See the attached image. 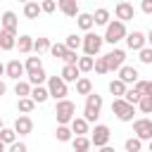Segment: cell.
<instances>
[{"instance_id": "obj_37", "label": "cell", "mask_w": 152, "mask_h": 152, "mask_svg": "<svg viewBox=\"0 0 152 152\" xmlns=\"http://www.w3.org/2000/svg\"><path fill=\"white\" fill-rule=\"evenodd\" d=\"M93 64H95L93 57H78V62H76V66H78L81 74H83V71H93Z\"/></svg>"}, {"instance_id": "obj_28", "label": "cell", "mask_w": 152, "mask_h": 152, "mask_svg": "<svg viewBox=\"0 0 152 152\" xmlns=\"http://www.w3.org/2000/svg\"><path fill=\"white\" fill-rule=\"evenodd\" d=\"M50 45H52V43H50V38H43V36H40V38H36V40H33V52L40 57L43 52H48V50H50Z\"/></svg>"}, {"instance_id": "obj_19", "label": "cell", "mask_w": 152, "mask_h": 152, "mask_svg": "<svg viewBox=\"0 0 152 152\" xmlns=\"http://www.w3.org/2000/svg\"><path fill=\"white\" fill-rule=\"evenodd\" d=\"M69 128H71L74 138H78V135H86V133H88V121H86L83 116H74V121L69 124Z\"/></svg>"}, {"instance_id": "obj_46", "label": "cell", "mask_w": 152, "mask_h": 152, "mask_svg": "<svg viewBox=\"0 0 152 152\" xmlns=\"http://www.w3.org/2000/svg\"><path fill=\"white\" fill-rule=\"evenodd\" d=\"M140 10H142L145 14H152V0H142V5H140Z\"/></svg>"}, {"instance_id": "obj_1", "label": "cell", "mask_w": 152, "mask_h": 152, "mask_svg": "<svg viewBox=\"0 0 152 152\" xmlns=\"http://www.w3.org/2000/svg\"><path fill=\"white\" fill-rule=\"evenodd\" d=\"M55 116H57V126H69L76 116V104L71 100H59L55 104Z\"/></svg>"}, {"instance_id": "obj_30", "label": "cell", "mask_w": 152, "mask_h": 152, "mask_svg": "<svg viewBox=\"0 0 152 152\" xmlns=\"http://www.w3.org/2000/svg\"><path fill=\"white\" fill-rule=\"evenodd\" d=\"M0 142H2L5 147H10L12 142H17V133H14V128H2V131H0Z\"/></svg>"}, {"instance_id": "obj_48", "label": "cell", "mask_w": 152, "mask_h": 152, "mask_svg": "<svg viewBox=\"0 0 152 152\" xmlns=\"http://www.w3.org/2000/svg\"><path fill=\"white\" fill-rule=\"evenodd\" d=\"M5 93H7V86H5L2 81H0V95H5Z\"/></svg>"}, {"instance_id": "obj_39", "label": "cell", "mask_w": 152, "mask_h": 152, "mask_svg": "<svg viewBox=\"0 0 152 152\" xmlns=\"http://www.w3.org/2000/svg\"><path fill=\"white\" fill-rule=\"evenodd\" d=\"M124 147H126V152H140V150H142V142L133 135V138H128V140H126V145H124Z\"/></svg>"}, {"instance_id": "obj_38", "label": "cell", "mask_w": 152, "mask_h": 152, "mask_svg": "<svg viewBox=\"0 0 152 152\" xmlns=\"http://www.w3.org/2000/svg\"><path fill=\"white\" fill-rule=\"evenodd\" d=\"M93 69H95V74H109L104 55H102V57H95V64H93Z\"/></svg>"}, {"instance_id": "obj_40", "label": "cell", "mask_w": 152, "mask_h": 152, "mask_svg": "<svg viewBox=\"0 0 152 152\" xmlns=\"http://www.w3.org/2000/svg\"><path fill=\"white\" fill-rule=\"evenodd\" d=\"M124 100H126L128 104H133V107H135V104L140 102V93H138L135 88H131V90H126V95H124Z\"/></svg>"}, {"instance_id": "obj_9", "label": "cell", "mask_w": 152, "mask_h": 152, "mask_svg": "<svg viewBox=\"0 0 152 152\" xmlns=\"http://www.w3.org/2000/svg\"><path fill=\"white\" fill-rule=\"evenodd\" d=\"M104 59H107V69H109V71H119V69L124 66V62H126V52L119 50V48H114L112 52L104 55Z\"/></svg>"}, {"instance_id": "obj_52", "label": "cell", "mask_w": 152, "mask_h": 152, "mask_svg": "<svg viewBox=\"0 0 152 152\" xmlns=\"http://www.w3.org/2000/svg\"><path fill=\"white\" fill-rule=\"evenodd\" d=\"M2 128H5V126H2V116H0V131H2Z\"/></svg>"}, {"instance_id": "obj_51", "label": "cell", "mask_w": 152, "mask_h": 152, "mask_svg": "<svg viewBox=\"0 0 152 152\" xmlns=\"http://www.w3.org/2000/svg\"><path fill=\"white\" fill-rule=\"evenodd\" d=\"M0 152H5V145H2V142H0Z\"/></svg>"}, {"instance_id": "obj_15", "label": "cell", "mask_w": 152, "mask_h": 152, "mask_svg": "<svg viewBox=\"0 0 152 152\" xmlns=\"http://www.w3.org/2000/svg\"><path fill=\"white\" fill-rule=\"evenodd\" d=\"M57 7H59V12L64 14V17H69V19H76L81 12H78V2L76 0H59L57 2Z\"/></svg>"}, {"instance_id": "obj_6", "label": "cell", "mask_w": 152, "mask_h": 152, "mask_svg": "<svg viewBox=\"0 0 152 152\" xmlns=\"http://www.w3.org/2000/svg\"><path fill=\"white\" fill-rule=\"evenodd\" d=\"M48 93H50V97H55L57 102L59 100H66V93H69V88H66V83L59 78V76H48Z\"/></svg>"}, {"instance_id": "obj_31", "label": "cell", "mask_w": 152, "mask_h": 152, "mask_svg": "<svg viewBox=\"0 0 152 152\" xmlns=\"http://www.w3.org/2000/svg\"><path fill=\"white\" fill-rule=\"evenodd\" d=\"M38 14H40V5L38 2H26L24 5V17L26 19H38Z\"/></svg>"}, {"instance_id": "obj_32", "label": "cell", "mask_w": 152, "mask_h": 152, "mask_svg": "<svg viewBox=\"0 0 152 152\" xmlns=\"http://www.w3.org/2000/svg\"><path fill=\"white\" fill-rule=\"evenodd\" d=\"M81 43H83V38H81V36H76V33H69V36H66V40H64L66 50H71V52H76V50L81 48Z\"/></svg>"}, {"instance_id": "obj_21", "label": "cell", "mask_w": 152, "mask_h": 152, "mask_svg": "<svg viewBox=\"0 0 152 152\" xmlns=\"http://www.w3.org/2000/svg\"><path fill=\"white\" fill-rule=\"evenodd\" d=\"M76 24H78V28H81V31H86V33H88V31L95 26V21H93V14H88V12H81V14L76 17Z\"/></svg>"}, {"instance_id": "obj_35", "label": "cell", "mask_w": 152, "mask_h": 152, "mask_svg": "<svg viewBox=\"0 0 152 152\" xmlns=\"http://www.w3.org/2000/svg\"><path fill=\"white\" fill-rule=\"evenodd\" d=\"M33 107H36V102H33L31 97H21V100L17 102V109H19L21 114H31V112H33Z\"/></svg>"}, {"instance_id": "obj_5", "label": "cell", "mask_w": 152, "mask_h": 152, "mask_svg": "<svg viewBox=\"0 0 152 152\" xmlns=\"http://www.w3.org/2000/svg\"><path fill=\"white\" fill-rule=\"evenodd\" d=\"M112 114H114L119 121H133L135 107H133V104H128L124 97H119V100H114V102H112Z\"/></svg>"}, {"instance_id": "obj_12", "label": "cell", "mask_w": 152, "mask_h": 152, "mask_svg": "<svg viewBox=\"0 0 152 152\" xmlns=\"http://www.w3.org/2000/svg\"><path fill=\"white\" fill-rule=\"evenodd\" d=\"M24 74H26V69H24V64H21L19 59H10V62L5 64V76H7V78H12V81H21Z\"/></svg>"}, {"instance_id": "obj_49", "label": "cell", "mask_w": 152, "mask_h": 152, "mask_svg": "<svg viewBox=\"0 0 152 152\" xmlns=\"http://www.w3.org/2000/svg\"><path fill=\"white\" fill-rule=\"evenodd\" d=\"M145 38H147V43H150V48H152V28H150V33H147Z\"/></svg>"}, {"instance_id": "obj_54", "label": "cell", "mask_w": 152, "mask_h": 152, "mask_svg": "<svg viewBox=\"0 0 152 152\" xmlns=\"http://www.w3.org/2000/svg\"><path fill=\"white\" fill-rule=\"evenodd\" d=\"M88 152H90V150H88Z\"/></svg>"}, {"instance_id": "obj_3", "label": "cell", "mask_w": 152, "mask_h": 152, "mask_svg": "<svg viewBox=\"0 0 152 152\" xmlns=\"http://www.w3.org/2000/svg\"><path fill=\"white\" fill-rule=\"evenodd\" d=\"M126 38V24H121V21H109L107 26H104V36H102V40L104 43H109V45H116L119 40H124Z\"/></svg>"}, {"instance_id": "obj_18", "label": "cell", "mask_w": 152, "mask_h": 152, "mask_svg": "<svg viewBox=\"0 0 152 152\" xmlns=\"http://www.w3.org/2000/svg\"><path fill=\"white\" fill-rule=\"evenodd\" d=\"M17 48V33H12V31H2L0 28V50H14Z\"/></svg>"}, {"instance_id": "obj_33", "label": "cell", "mask_w": 152, "mask_h": 152, "mask_svg": "<svg viewBox=\"0 0 152 152\" xmlns=\"http://www.w3.org/2000/svg\"><path fill=\"white\" fill-rule=\"evenodd\" d=\"M14 95H19V100H21V97H31V86H28V81H17Z\"/></svg>"}, {"instance_id": "obj_41", "label": "cell", "mask_w": 152, "mask_h": 152, "mask_svg": "<svg viewBox=\"0 0 152 152\" xmlns=\"http://www.w3.org/2000/svg\"><path fill=\"white\" fill-rule=\"evenodd\" d=\"M138 109H140L142 114H152V97H140Z\"/></svg>"}, {"instance_id": "obj_42", "label": "cell", "mask_w": 152, "mask_h": 152, "mask_svg": "<svg viewBox=\"0 0 152 152\" xmlns=\"http://www.w3.org/2000/svg\"><path fill=\"white\" fill-rule=\"evenodd\" d=\"M138 59H140L142 64H152V48H142V50L138 52Z\"/></svg>"}, {"instance_id": "obj_50", "label": "cell", "mask_w": 152, "mask_h": 152, "mask_svg": "<svg viewBox=\"0 0 152 152\" xmlns=\"http://www.w3.org/2000/svg\"><path fill=\"white\" fill-rule=\"evenodd\" d=\"M2 74H5V64L0 62V76H2Z\"/></svg>"}, {"instance_id": "obj_17", "label": "cell", "mask_w": 152, "mask_h": 152, "mask_svg": "<svg viewBox=\"0 0 152 152\" xmlns=\"http://www.w3.org/2000/svg\"><path fill=\"white\" fill-rule=\"evenodd\" d=\"M59 78H62L64 83H76V81L81 78V71H78V66H74V64H64Z\"/></svg>"}, {"instance_id": "obj_24", "label": "cell", "mask_w": 152, "mask_h": 152, "mask_svg": "<svg viewBox=\"0 0 152 152\" xmlns=\"http://www.w3.org/2000/svg\"><path fill=\"white\" fill-rule=\"evenodd\" d=\"M17 48H19L21 55H28V52L33 50V38H31V36H19V38H17Z\"/></svg>"}, {"instance_id": "obj_14", "label": "cell", "mask_w": 152, "mask_h": 152, "mask_svg": "<svg viewBox=\"0 0 152 152\" xmlns=\"http://www.w3.org/2000/svg\"><path fill=\"white\" fill-rule=\"evenodd\" d=\"M138 76H140V74H138V69H135V66H126V64H124V66L119 69V81H121L124 86H128V83H133V86H135V83L140 81Z\"/></svg>"}, {"instance_id": "obj_8", "label": "cell", "mask_w": 152, "mask_h": 152, "mask_svg": "<svg viewBox=\"0 0 152 152\" xmlns=\"http://www.w3.org/2000/svg\"><path fill=\"white\" fill-rule=\"evenodd\" d=\"M133 133L135 138L142 142V140H152V119H135L133 121Z\"/></svg>"}, {"instance_id": "obj_27", "label": "cell", "mask_w": 152, "mask_h": 152, "mask_svg": "<svg viewBox=\"0 0 152 152\" xmlns=\"http://www.w3.org/2000/svg\"><path fill=\"white\" fill-rule=\"evenodd\" d=\"M71 145H74V152H88L90 150V138L88 135H78V138L71 140Z\"/></svg>"}, {"instance_id": "obj_53", "label": "cell", "mask_w": 152, "mask_h": 152, "mask_svg": "<svg viewBox=\"0 0 152 152\" xmlns=\"http://www.w3.org/2000/svg\"><path fill=\"white\" fill-rule=\"evenodd\" d=\"M150 152H152V140H150Z\"/></svg>"}, {"instance_id": "obj_43", "label": "cell", "mask_w": 152, "mask_h": 152, "mask_svg": "<svg viewBox=\"0 0 152 152\" xmlns=\"http://www.w3.org/2000/svg\"><path fill=\"white\" fill-rule=\"evenodd\" d=\"M55 10H57V2H55V0H43V2H40V12L52 14Z\"/></svg>"}, {"instance_id": "obj_11", "label": "cell", "mask_w": 152, "mask_h": 152, "mask_svg": "<svg viewBox=\"0 0 152 152\" xmlns=\"http://www.w3.org/2000/svg\"><path fill=\"white\" fill-rule=\"evenodd\" d=\"M126 45L131 48V50H142V48H147V38H145V33L142 31H131V33H126Z\"/></svg>"}, {"instance_id": "obj_25", "label": "cell", "mask_w": 152, "mask_h": 152, "mask_svg": "<svg viewBox=\"0 0 152 152\" xmlns=\"http://www.w3.org/2000/svg\"><path fill=\"white\" fill-rule=\"evenodd\" d=\"M76 93H78V95H86V97H88V95L93 93V83H90V78L81 76V78L76 81Z\"/></svg>"}, {"instance_id": "obj_45", "label": "cell", "mask_w": 152, "mask_h": 152, "mask_svg": "<svg viewBox=\"0 0 152 152\" xmlns=\"http://www.w3.org/2000/svg\"><path fill=\"white\" fill-rule=\"evenodd\" d=\"M10 152H28V150H26V145H24V142H19V140H17V142H12V145H10Z\"/></svg>"}, {"instance_id": "obj_2", "label": "cell", "mask_w": 152, "mask_h": 152, "mask_svg": "<svg viewBox=\"0 0 152 152\" xmlns=\"http://www.w3.org/2000/svg\"><path fill=\"white\" fill-rule=\"evenodd\" d=\"M100 112H102V95H97V93H90V95L86 97V107H83V119H86L88 124H90V121H97Z\"/></svg>"}, {"instance_id": "obj_13", "label": "cell", "mask_w": 152, "mask_h": 152, "mask_svg": "<svg viewBox=\"0 0 152 152\" xmlns=\"http://www.w3.org/2000/svg\"><path fill=\"white\" fill-rule=\"evenodd\" d=\"M14 133L17 135H28L31 131H33V121H31V116H26V114H21V116H17L14 119Z\"/></svg>"}, {"instance_id": "obj_10", "label": "cell", "mask_w": 152, "mask_h": 152, "mask_svg": "<svg viewBox=\"0 0 152 152\" xmlns=\"http://www.w3.org/2000/svg\"><path fill=\"white\" fill-rule=\"evenodd\" d=\"M114 14H116V21L126 24V21H131V19L135 17V7H133L131 2H116V7H114Z\"/></svg>"}, {"instance_id": "obj_20", "label": "cell", "mask_w": 152, "mask_h": 152, "mask_svg": "<svg viewBox=\"0 0 152 152\" xmlns=\"http://www.w3.org/2000/svg\"><path fill=\"white\" fill-rule=\"evenodd\" d=\"M31 100H33L36 104H43V102H48V100H50V93H48V88H45V86H36V88H31Z\"/></svg>"}, {"instance_id": "obj_16", "label": "cell", "mask_w": 152, "mask_h": 152, "mask_svg": "<svg viewBox=\"0 0 152 152\" xmlns=\"http://www.w3.org/2000/svg\"><path fill=\"white\" fill-rule=\"evenodd\" d=\"M0 24H2V31H12V33H17V24H19V19H17V14H14L12 10H7V12L0 14Z\"/></svg>"}, {"instance_id": "obj_26", "label": "cell", "mask_w": 152, "mask_h": 152, "mask_svg": "<svg viewBox=\"0 0 152 152\" xmlns=\"http://www.w3.org/2000/svg\"><path fill=\"white\" fill-rule=\"evenodd\" d=\"M126 90H128V88H126V86H124V83H121L119 78H114V81H109V93L114 95V100H119V97H124V95H126Z\"/></svg>"}, {"instance_id": "obj_44", "label": "cell", "mask_w": 152, "mask_h": 152, "mask_svg": "<svg viewBox=\"0 0 152 152\" xmlns=\"http://www.w3.org/2000/svg\"><path fill=\"white\" fill-rule=\"evenodd\" d=\"M76 62H78V55H76V52H71V50H69V52H66V55H64V64H74V66H76Z\"/></svg>"}, {"instance_id": "obj_4", "label": "cell", "mask_w": 152, "mask_h": 152, "mask_svg": "<svg viewBox=\"0 0 152 152\" xmlns=\"http://www.w3.org/2000/svg\"><path fill=\"white\" fill-rule=\"evenodd\" d=\"M102 36H97V33H93V31H88L86 36H83V43H81V48H83V52H86V57H95V55H100V50H102Z\"/></svg>"}, {"instance_id": "obj_22", "label": "cell", "mask_w": 152, "mask_h": 152, "mask_svg": "<svg viewBox=\"0 0 152 152\" xmlns=\"http://www.w3.org/2000/svg\"><path fill=\"white\" fill-rule=\"evenodd\" d=\"M24 69H26V76H31V74H38L40 69H43V62H40V57L36 55V57H28L26 59V64H24Z\"/></svg>"}, {"instance_id": "obj_23", "label": "cell", "mask_w": 152, "mask_h": 152, "mask_svg": "<svg viewBox=\"0 0 152 152\" xmlns=\"http://www.w3.org/2000/svg\"><path fill=\"white\" fill-rule=\"evenodd\" d=\"M93 21H95L97 26H107V24H109V10H107V7H97L95 14H93Z\"/></svg>"}, {"instance_id": "obj_47", "label": "cell", "mask_w": 152, "mask_h": 152, "mask_svg": "<svg viewBox=\"0 0 152 152\" xmlns=\"http://www.w3.org/2000/svg\"><path fill=\"white\" fill-rule=\"evenodd\" d=\"M100 152H116L114 147H109V145H104V147H100Z\"/></svg>"}, {"instance_id": "obj_29", "label": "cell", "mask_w": 152, "mask_h": 152, "mask_svg": "<svg viewBox=\"0 0 152 152\" xmlns=\"http://www.w3.org/2000/svg\"><path fill=\"white\" fill-rule=\"evenodd\" d=\"M55 138H57L59 142H69V140H74V133H71V128H69V126H57Z\"/></svg>"}, {"instance_id": "obj_36", "label": "cell", "mask_w": 152, "mask_h": 152, "mask_svg": "<svg viewBox=\"0 0 152 152\" xmlns=\"http://www.w3.org/2000/svg\"><path fill=\"white\" fill-rule=\"evenodd\" d=\"M50 52H52V57L64 59V55H66L69 50H66V45H64V43H52V45H50Z\"/></svg>"}, {"instance_id": "obj_34", "label": "cell", "mask_w": 152, "mask_h": 152, "mask_svg": "<svg viewBox=\"0 0 152 152\" xmlns=\"http://www.w3.org/2000/svg\"><path fill=\"white\" fill-rule=\"evenodd\" d=\"M133 88L140 93V97H152V81H138Z\"/></svg>"}, {"instance_id": "obj_7", "label": "cell", "mask_w": 152, "mask_h": 152, "mask_svg": "<svg viewBox=\"0 0 152 152\" xmlns=\"http://www.w3.org/2000/svg\"><path fill=\"white\" fill-rule=\"evenodd\" d=\"M109 138H112V131H109V126H104V124H97V126L90 131V145H95V147L109 145Z\"/></svg>"}]
</instances>
